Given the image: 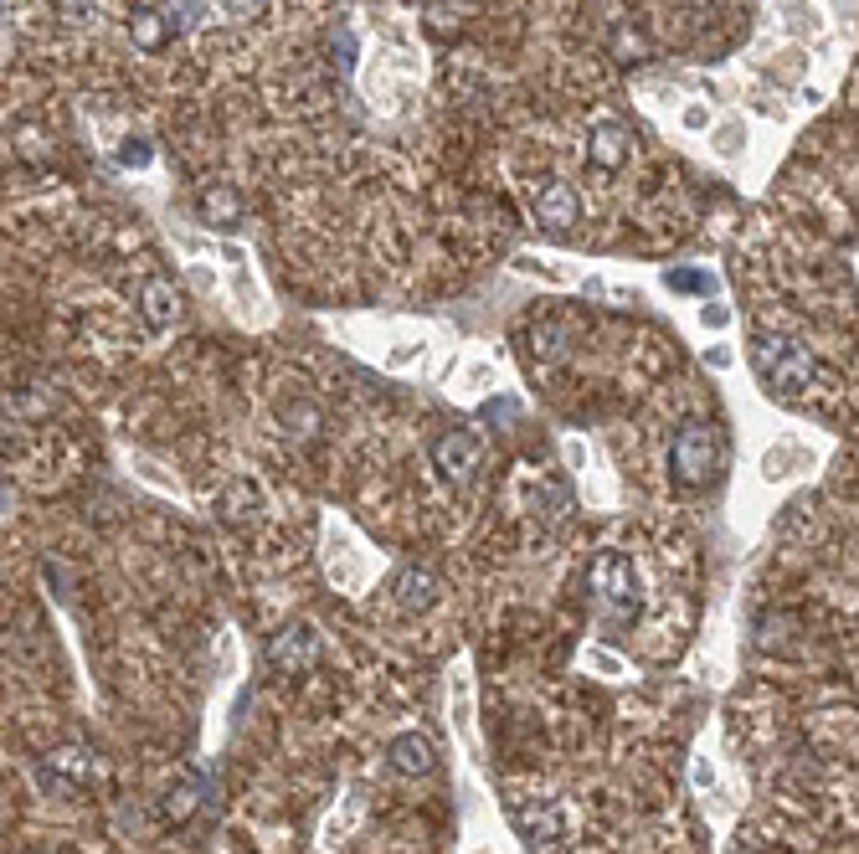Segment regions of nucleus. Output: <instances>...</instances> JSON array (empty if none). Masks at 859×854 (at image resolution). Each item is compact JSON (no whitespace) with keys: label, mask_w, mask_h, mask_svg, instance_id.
<instances>
[{"label":"nucleus","mask_w":859,"mask_h":854,"mask_svg":"<svg viewBox=\"0 0 859 854\" xmlns=\"http://www.w3.org/2000/svg\"><path fill=\"white\" fill-rule=\"evenodd\" d=\"M587 592H592V607H597V618L612 623V628H628V623L639 618V577L628 567L623 551H603L597 561L587 567Z\"/></svg>","instance_id":"obj_1"},{"label":"nucleus","mask_w":859,"mask_h":854,"mask_svg":"<svg viewBox=\"0 0 859 854\" xmlns=\"http://www.w3.org/2000/svg\"><path fill=\"white\" fill-rule=\"evenodd\" d=\"M752 361H757L761 382L772 386V391H782V397L818 386V361L788 335H757L752 340Z\"/></svg>","instance_id":"obj_2"},{"label":"nucleus","mask_w":859,"mask_h":854,"mask_svg":"<svg viewBox=\"0 0 859 854\" xmlns=\"http://www.w3.org/2000/svg\"><path fill=\"white\" fill-rule=\"evenodd\" d=\"M715 464H721V443L706 422H685L669 443V469L679 485H710L715 479Z\"/></svg>","instance_id":"obj_3"},{"label":"nucleus","mask_w":859,"mask_h":854,"mask_svg":"<svg viewBox=\"0 0 859 854\" xmlns=\"http://www.w3.org/2000/svg\"><path fill=\"white\" fill-rule=\"evenodd\" d=\"M433 464H438L454 485H469L479 464H484V448H479V437L463 433V428H448V433L433 437Z\"/></svg>","instance_id":"obj_4"},{"label":"nucleus","mask_w":859,"mask_h":854,"mask_svg":"<svg viewBox=\"0 0 859 854\" xmlns=\"http://www.w3.org/2000/svg\"><path fill=\"white\" fill-rule=\"evenodd\" d=\"M628 124H618V118H597V124H592V135H587V160L597 170H623L628 166V150H633V145H628Z\"/></svg>","instance_id":"obj_5"},{"label":"nucleus","mask_w":859,"mask_h":854,"mask_svg":"<svg viewBox=\"0 0 859 854\" xmlns=\"http://www.w3.org/2000/svg\"><path fill=\"white\" fill-rule=\"evenodd\" d=\"M536 217L546 221V227H572L576 221V196H572V185H561V181H546L536 191Z\"/></svg>","instance_id":"obj_6"},{"label":"nucleus","mask_w":859,"mask_h":854,"mask_svg":"<svg viewBox=\"0 0 859 854\" xmlns=\"http://www.w3.org/2000/svg\"><path fill=\"white\" fill-rule=\"evenodd\" d=\"M268 659L278 664V670H299V664H309L314 659V634L309 628H288V634H278L273 638V649H268Z\"/></svg>","instance_id":"obj_7"},{"label":"nucleus","mask_w":859,"mask_h":854,"mask_svg":"<svg viewBox=\"0 0 859 854\" xmlns=\"http://www.w3.org/2000/svg\"><path fill=\"white\" fill-rule=\"evenodd\" d=\"M257 485H248V479H232V485L221 489V515L227 520H248L257 510Z\"/></svg>","instance_id":"obj_8"},{"label":"nucleus","mask_w":859,"mask_h":854,"mask_svg":"<svg viewBox=\"0 0 859 854\" xmlns=\"http://www.w3.org/2000/svg\"><path fill=\"white\" fill-rule=\"evenodd\" d=\"M397 592H402L406 607H427L433 603V577L417 567H406V571H397Z\"/></svg>","instance_id":"obj_9"},{"label":"nucleus","mask_w":859,"mask_h":854,"mask_svg":"<svg viewBox=\"0 0 859 854\" xmlns=\"http://www.w3.org/2000/svg\"><path fill=\"white\" fill-rule=\"evenodd\" d=\"M145 319H150L154 330H165L170 319H175V294L165 284H150L145 288Z\"/></svg>","instance_id":"obj_10"},{"label":"nucleus","mask_w":859,"mask_h":854,"mask_svg":"<svg viewBox=\"0 0 859 854\" xmlns=\"http://www.w3.org/2000/svg\"><path fill=\"white\" fill-rule=\"evenodd\" d=\"M391 756H397V767H402V772H422L427 762H433V747H427L422 737H406V741L391 747Z\"/></svg>","instance_id":"obj_11"},{"label":"nucleus","mask_w":859,"mask_h":854,"mask_svg":"<svg viewBox=\"0 0 859 854\" xmlns=\"http://www.w3.org/2000/svg\"><path fill=\"white\" fill-rule=\"evenodd\" d=\"M135 36H139V47H160V42H165V26H160L154 11H145V16L135 21Z\"/></svg>","instance_id":"obj_12"},{"label":"nucleus","mask_w":859,"mask_h":854,"mask_svg":"<svg viewBox=\"0 0 859 854\" xmlns=\"http://www.w3.org/2000/svg\"><path fill=\"white\" fill-rule=\"evenodd\" d=\"M669 284L674 288H706V278H700V273H669Z\"/></svg>","instance_id":"obj_13"}]
</instances>
